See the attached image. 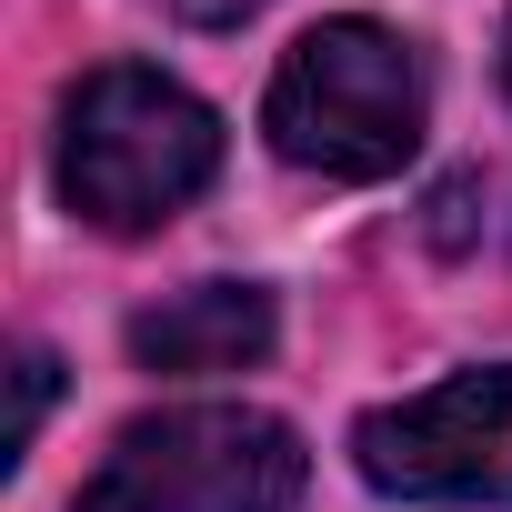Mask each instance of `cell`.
Masks as SVG:
<instances>
[{
    "mask_svg": "<svg viewBox=\"0 0 512 512\" xmlns=\"http://www.w3.org/2000/svg\"><path fill=\"white\" fill-rule=\"evenodd\" d=\"M422 111H432V81H422V51L382 21H322L282 51L272 91H262V131L292 171H322V181H392L412 151H422Z\"/></svg>",
    "mask_w": 512,
    "mask_h": 512,
    "instance_id": "cell-1",
    "label": "cell"
},
{
    "mask_svg": "<svg viewBox=\"0 0 512 512\" xmlns=\"http://www.w3.org/2000/svg\"><path fill=\"white\" fill-rule=\"evenodd\" d=\"M211 171H221V121L171 71L111 61L61 101V201L101 231L171 221Z\"/></svg>",
    "mask_w": 512,
    "mask_h": 512,
    "instance_id": "cell-2",
    "label": "cell"
},
{
    "mask_svg": "<svg viewBox=\"0 0 512 512\" xmlns=\"http://www.w3.org/2000/svg\"><path fill=\"white\" fill-rule=\"evenodd\" d=\"M302 432L251 402H181L141 412L71 512H292L302 502Z\"/></svg>",
    "mask_w": 512,
    "mask_h": 512,
    "instance_id": "cell-3",
    "label": "cell"
},
{
    "mask_svg": "<svg viewBox=\"0 0 512 512\" xmlns=\"http://www.w3.org/2000/svg\"><path fill=\"white\" fill-rule=\"evenodd\" d=\"M352 462L392 502H512V362L362 412Z\"/></svg>",
    "mask_w": 512,
    "mask_h": 512,
    "instance_id": "cell-4",
    "label": "cell"
},
{
    "mask_svg": "<svg viewBox=\"0 0 512 512\" xmlns=\"http://www.w3.org/2000/svg\"><path fill=\"white\" fill-rule=\"evenodd\" d=\"M272 332L282 322H272L262 282H191L131 322V362L141 372H241L272 352Z\"/></svg>",
    "mask_w": 512,
    "mask_h": 512,
    "instance_id": "cell-5",
    "label": "cell"
},
{
    "mask_svg": "<svg viewBox=\"0 0 512 512\" xmlns=\"http://www.w3.org/2000/svg\"><path fill=\"white\" fill-rule=\"evenodd\" d=\"M51 372H61V362H51L41 342H21V362H11V382H21V412H11V462L31 452V432H41V412H51Z\"/></svg>",
    "mask_w": 512,
    "mask_h": 512,
    "instance_id": "cell-6",
    "label": "cell"
},
{
    "mask_svg": "<svg viewBox=\"0 0 512 512\" xmlns=\"http://www.w3.org/2000/svg\"><path fill=\"white\" fill-rule=\"evenodd\" d=\"M171 11H181L191 31H241L251 11H262V0H171Z\"/></svg>",
    "mask_w": 512,
    "mask_h": 512,
    "instance_id": "cell-7",
    "label": "cell"
},
{
    "mask_svg": "<svg viewBox=\"0 0 512 512\" xmlns=\"http://www.w3.org/2000/svg\"><path fill=\"white\" fill-rule=\"evenodd\" d=\"M502 91H512V21H502Z\"/></svg>",
    "mask_w": 512,
    "mask_h": 512,
    "instance_id": "cell-8",
    "label": "cell"
}]
</instances>
